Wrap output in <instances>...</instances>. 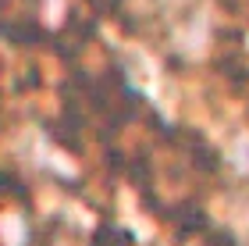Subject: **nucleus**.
Masks as SVG:
<instances>
[{"label": "nucleus", "instance_id": "1", "mask_svg": "<svg viewBox=\"0 0 249 246\" xmlns=\"http://www.w3.org/2000/svg\"><path fill=\"white\" fill-rule=\"evenodd\" d=\"M93 246H132V236L114 228V225H100L96 236H93Z\"/></svg>", "mask_w": 249, "mask_h": 246}]
</instances>
